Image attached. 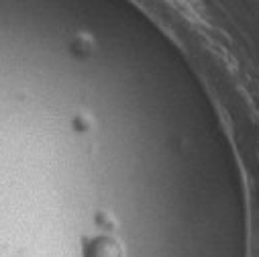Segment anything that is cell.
<instances>
[{"mask_svg":"<svg viewBox=\"0 0 259 257\" xmlns=\"http://www.w3.org/2000/svg\"><path fill=\"white\" fill-rule=\"evenodd\" d=\"M84 257H122V249L112 237H96L86 245Z\"/></svg>","mask_w":259,"mask_h":257,"instance_id":"obj_1","label":"cell"}]
</instances>
